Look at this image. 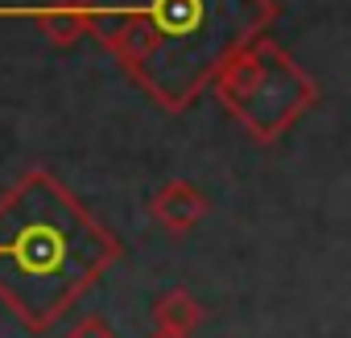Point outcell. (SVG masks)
Listing matches in <instances>:
<instances>
[{
    "label": "cell",
    "instance_id": "52a82bcc",
    "mask_svg": "<svg viewBox=\"0 0 351 338\" xmlns=\"http://www.w3.org/2000/svg\"><path fill=\"white\" fill-rule=\"evenodd\" d=\"M149 338H191V334H169V330H153Z\"/></svg>",
    "mask_w": 351,
    "mask_h": 338
},
{
    "label": "cell",
    "instance_id": "277c9868",
    "mask_svg": "<svg viewBox=\"0 0 351 338\" xmlns=\"http://www.w3.org/2000/svg\"><path fill=\"white\" fill-rule=\"evenodd\" d=\"M207 211H211V198H207L195 182H186V178H169V182H161V186L149 194V215H153L169 235L195 231V227L207 219Z\"/></svg>",
    "mask_w": 351,
    "mask_h": 338
},
{
    "label": "cell",
    "instance_id": "3957f363",
    "mask_svg": "<svg viewBox=\"0 0 351 338\" xmlns=\"http://www.w3.org/2000/svg\"><path fill=\"white\" fill-rule=\"evenodd\" d=\"M207 91L219 99V107L256 144H277L322 99L318 83L269 34H261L248 46H240L215 70V79H211Z\"/></svg>",
    "mask_w": 351,
    "mask_h": 338
},
{
    "label": "cell",
    "instance_id": "6da1fadb",
    "mask_svg": "<svg viewBox=\"0 0 351 338\" xmlns=\"http://www.w3.org/2000/svg\"><path fill=\"white\" fill-rule=\"evenodd\" d=\"M87 34L165 112L207 95L215 70L281 17L277 0H75Z\"/></svg>",
    "mask_w": 351,
    "mask_h": 338
},
{
    "label": "cell",
    "instance_id": "8992f818",
    "mask_svg": "<svg viewBox=\"0 0 351 338\" xmlns=\"http://www.w3.org/2000/svg\"><path fill=\"white\" fill-rule=\"evenodd\" d=\"M62 338H120L112 326H108V317H99V313H91V317H83L79 326H71Z\"/></svg>",
    "mask_w": 351,
    "mask_h": 338
},
{
    "label": "cell",
    "instance_id": "7a4b0ae2",
    "mask_svg": "<svg viewBox=\"0 0 351 338\" xmlns=\"http://www.w3.org/2000/svg\"><path fill=\"white\" fill-rule=\"evenodd\" d=\"M124 244L50 169H29L0 194V305L29 334L66 317Z\"/></svg>",
    "mask_w": 351,
    "mask_h": 338
},
{
    "label": "cell",
    "instance_id": "5b68a950",
    "mask_svg": "<svg viewBox=\"0 0 351 338\" xmlns=\"http://www.w3.org/2000/svg\"><path fill=\"white\" fill-rule=\"evenodd\" d=\"M153 322H157V330H169V334H195L207 322V309L186 289H165L153 301Z\"/></svg>",
    "mask_w": 351,
    "mask_h": 338
}]
</instances>
